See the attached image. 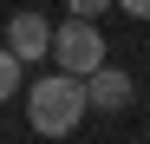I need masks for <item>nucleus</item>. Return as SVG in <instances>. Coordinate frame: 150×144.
Segmentation results:
<instances>
[{
    "mask_svg": "<svg viewBox=\"0 0 150 144\" xmlns=\"http://www.w3.org/2000/svg\"><path fill=\"white\" fill-rule=\"evenodd\" d=\"M26 125L39 138H72L85 125V79H65V72L33 79L26 85Z\"/></svg>",
    "mask_w": 150,
    "mask_h": 144,
    "instance_id": "1",
    "label": "nucleus"
},
{
    "mask_svg": "<svg viewBox=\"0 0 150 144\" xmlns=\"http://www.w3.org/2000/svg\"><path fill=\"white\" fill-rule=\"evenodd\" d=\"M117 7L131 13V20H150V0H117Z\"/></svg>",
    "mask_w": 150,
    "mask_h": 144,
    "instance_id": "7",
    "label": "nucleus"
},
{
    "mask_svg": "<svg viewBox=\"0 0 150 144\" xmlns=\"http://www.w3.org/2000/svg\"><path fill=\"white\" fill-rule=\"evenodd\" d=\"M13 92H20V66L7 59V46H0V105H7V98H13Z\"/></svg>",
    "mask_w": 150,
    "mask_h": 144,
    "instance_id": "5",
    "label": "nucleus"
},
{
    "mask_svg": "<svg viewBox=\"0 0 150 144\" xmlns=\"http://www.w3.org/2000/svg\"><path fill=\"white\" fill-rule=\"evenodd\" d=\"M39 53H52V26H46L39 13H13L7 20V59L13 66H33Z\"/></svg>",
    "mask_w": 150,
    "mask_h": 144,
    "instance_id": "3",
    "label": "nucleus"
},
{
    "mask_svg": "<svg viewBox=\"0 0 150 144\" xmlns=\"http://www.w3.org/2000/svg\"><path fill=\"white\" fill-rule=\"evenodd\" d=\"M52 59L65 79H91L98 66H111L105 59V33L91 26V20H65V26H52Z\"/></svg>",
    "mask_w": 150,
    "mask_h": 144,
    "instance_id": "2",
    "label": "nucleus"
},
{
    "mask_svg": "<svg viewBox=\"0 0 150 144\" xmlns=\"http://www.w3.org/2000/svg\"><path fill=\"white\" fill-rule=\"evenodd\" d=\"M65 7H72V20H98V13L111 7V0H65Z\"/></svg>",
    "mask_w": 150,
    "mask_h": 144,
    "instance_id": "6",
    "label": "nucleus"
},
{
    "mask_svg": "<svg viewBox=\"0 0 150 144\" xmlns=\"http://www.w3.org/2000/svg\"><path fill=\"white\" fill-rule=\"evenodd\" d=\"M131 72H117V66H98L91 79H85V111H124L131 105Z\"/></svg>",
    "mask_w": 150,
    "mask_h": 144,
    "instance_id": "4",
    "label": "nucleus"
}]
</instances>
